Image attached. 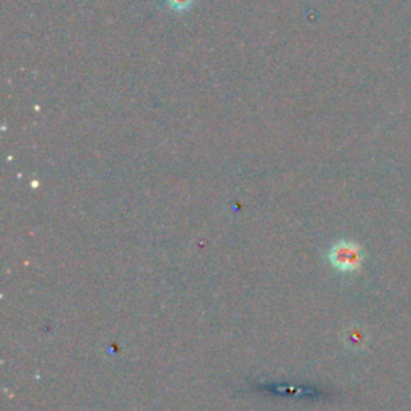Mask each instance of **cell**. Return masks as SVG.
Segmentation results:
<instances>
[{"label":"cell","instance_id":"cell-1","mask_svg":"<svg viewBox=\"0 0 411 411\" xmlns=\"http://www.w3.org/2000/svg\"><path fill=\"white\" fill-rule=\"evenodd\" d=\"M328 259H330L332 267L339 270V272L350 273L360 268V265L363 262V252L362 248L358 246L357 243L342 239V241H337L335 246L330 249Z\"/></svg>","mask_w":411,"mask_h":411},{"label":"cell","instance_id":"cell-2","mask_svg":"<svg viewBox=\"0 0 411 411\" xmlns=\"http://www.w3.org/2000/svg\"><path fill=\"white\" fill-rule=\"evenodd\" d=\"M168 3L177 12H185V10L193 7L195 0H168Z\"/></svg>","mask_w":411,"mask_h":411}]
</instances>
